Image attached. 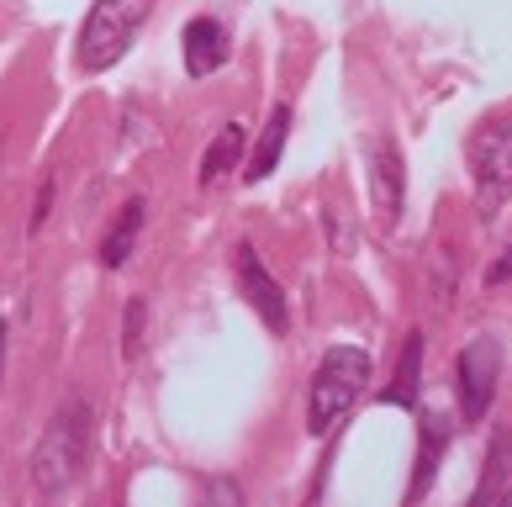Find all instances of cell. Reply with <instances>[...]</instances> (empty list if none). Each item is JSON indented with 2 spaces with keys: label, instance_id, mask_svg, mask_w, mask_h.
<instances>
[{
  "label": "cell",
  "instance_id": "obj_1",
  "mask_svg": "<svg viewBox=\"0 0 512 507\" xmlns=\"http://www.w3.org/2000/svg\"><path fill=\"white\" fill-rule=\"evenodd\" d=\"M370 354L359 349V344H333L328 354L317 360L312 370V391H307V428H312V439H328L338 423L354 412V402L365 397V386H370Z\"/></svg>",
  "mask_w": 512,
  "mask_h": 507
},
{
  "label": "cell",
  "instance_id": "obj_2",
  "mask_svg": "<svg viewBox=\"0 0 512 507\" xmlns=\"http://www.w3.org/2000/svg\"><path fill=\"white\" fill-rule=\"evenodd\" d=\"M90 423H96V412H90V402H80V397H69L59 412H53L48 434L37 439V449H32L37 492L64 497L69 486L85 476V465H90Z\"/></svg>",
  "mask_w": 512,
  "mask_h": 507
},
{
  "label": "cell",
  "instance_id": "obj_3",
  "mask_svg": "<svg viewBox=\"0 0 512 507\" xmlns=\"http://www.w3.org/2000/svg\"><path fill=\"white\" fill-rule=\"evenodd\" d=\"M148 11H154V0H96L80 27V69L101 74L111 64H122V53L143 32Z\"/></svg>",
  "mask_w": 512,
  "mask_h": 507
},
{
  "label": "cell",
  "instance_id": "obj_4",
  "mask_svg": "<svg viewBox=\"0 0 512 507\" xmlns=\"http://www.w3.org/2000/svg\"><path fill=\"white\" fill-rule=\"evenodd\" d=\"M470 180L486 212L512 196V117H486L470 138Z\"/></svg>",
  "mask_w": 512,
  "mask_h": 507
},
{
  "label": "cell",
  "instance_id": "obj_5",
  "mask_svg": "<svg viewBox=\"0 0 512 507\" xmlns=\"http://www.w3.org/2000/svg\"><path fill=\"white\" fill-rule=\"evenodd\" d=\"M497 370H502V349L497 338H470L460 349V365H454V381H460V412L470 423L486 418L491 397H497Z\"/></svg>",
  "mask_w": 512,
  "mask_h": 507
},
{
  "label": "cell",
  "instance_id": "obj_6",
  "mask_svg": "<svg viewBox=\"0 0 512 507\" xmlns=\"http://www.w3.org/2000/svg\"><path fill=\"white\" fill-rule=\"evenodd\" d=\"M238 280H243V291H249L254 312L264 317V328L286 333L291 328V302H286V291L275 286V275L264 270V259L254 254V243H243V249H238Z\"/></svg>",
  "mask_w": 512,
  "mask_h": 507
},
{
  "label": "cell",
  "instance_id": "obj_7",
  "mask_svg": "<svg viewBox=\"0 0 512 507\" xmlns=\"http://www.w3.org/2000/svg\"><path fill=\"white\" fill-rule=\"evenodd\" d=\"M180 53H185V74H191V80L217 74L227 64V32H222L217 16H196V22H185Z\"/></svg>",
  "mask_w": 512,
  "mask_h": 507
},
{
  "label": "cell",
  "instance_id": "obj_8",
  "mask_svg": "<svg viewBox=\"0 0 512 507\" xmlns=\"http://www.w3.org/2000/svg\"><path fill=\"white\" fill-rule=\"evenodd\" d=\"M286 138H291V106L280 101V106L270 111V122H264L259 148L249 154V169H243V180H249V185L270 180V175H275V164H280V154H286Z\"/></svg>",
  "mask_w": 512,
  "mask_h": 507
},
{
  "label": "cell",
  "instance_id": "obj_9",
  "mask_svg": "<svg viewBox=\"0 0 512 507\" xmlns=\"http://www.w3.org/2000/svg\"><path fill=\"white\" fill-rule=\"evenodd\" d=\"M370 159H375V201H381L386 222L402 217V154H396V143L381 138L370 143Z\"/></svg>",
  "mask_w": 512,
  "mask_h": 507
},
{
  "label": "cell",
  "instance_id": "obj_10",
  "mask_svg": "<svg viewBox=\"0 0 512 507\" xmlns=\"http://www.w3.org/2000/svg\"><path fill=\"white\" fill-rule=\"evenodd\" d=\"M449 449V418H428L423 428V449H417V471H412V486H407V502H423V492L439 476V460Z\"/></svg>",
  "mask_w": 512,
  "mask_h": 507
},
{
  "label": "cell",
  "instance_id": "obj_11",
  "mask_svg": "<svg viewBox=\"0 0 512 507\" xmlns=\"http://www.w3.org/2000/svg\"><path fill=\"white\" fill-rule=\"evenodd\" d=\"M238 154H243V122H227L222 133L206 143V154H201V185H217L222 175H233Z\"/></svg>",
  "mask_w": 512,
  "mask_h": 507
},
{
  "label": "cell",
  "instance_id": "obj_12",
  "mask_svg": "<svg viewBox=\"0 0 512 507\" xmlns=\"http://www.w3.org/2000/svg\"><path fill=\"white\" fill-rule=\"evenodd\" d=\"M138 233H143V201H127L122 217H117V228H111L106 243H101V265L106 270H122L127 254H132V243H138Z\"/></svg>",
  "mask_w": 512,
  "mask_h": 507
},
{
  "label": "cell",
  "instance_id": "obj_13",
  "mask_svg": "<svg viewBox=\"0 0 512 507\" xmlns=\"http://www.w3.org/2000/svg\"><path fill=\"white\" fill-rule=\"evenodd\" d=\"M417 370H423V333H407L402 365H396V386L386 391V402H396V407H412V402H417V391H423Z\"/></svg>",
  "mask_w": 512,
  "mask_h": 507
},
{
  "label": "cell",
  "instance_id": "obj_14",
  "mask_svg": "<svg viewBox=\"0 0 512 507\" xmlns=\"http://www.w3.org/2000/svg\"><path fill=\"white\" fill-rule=\"evenodd\" d=\"M512 471V434H491V449H486V476H481V492L476 502H491L502 497V481Z\"/></svg>",
  "mask_w": 512,
  "mask_h": 507
},
{
  "label": "cell",
  "instance_id": "obj_15",
  "mask_svg": "<svg viewBox=\"0 0 512 507\" xmlns=\"http://www.w3.org/2000/svg\"><path fill=\"white\" fill-rule=\"evenodd\" d=\"M48 212H53V180H43V185H37V206H32V222H27V228L37 233V228L48 222Z\"/></svg>",
  "mask_w": 512,
  "mask_h": 507
},
{
  "label": "cell",
  "instance_id": "obj_16",
  "mask_svg": "<svg viewBox=\"0 0 512 507\" xmlns=\"http://www.w3.org/2000/svg\"><path fill=\"white\" fill-rule=\"evenodd\" d=\"M507 275H512V243H507V249H502V259H497V265L486 270V286H502Z\"/></svg>",
  "mask_w": 512,
  "mask_h": 507
},
{
  "label": "cell",
  "instance_id": "obj_17",
  "mask_svg": "<svg viewBox=\"0 0 512 507\" xmlns=\"http://www.w3.org/2000/svg\"><path fill=\"white\" fill-rule=\"evenodd\" d=\"M138 323H143V307H127V354L138 349Z\"/></svg>",
  "mask_w": 512,
  "mask_h": 507
},
{
  "label": "cell",
  "instance_id": "obj_18",
  "mask_svg": "<svg viewBox=\"0 0 512 507\" xmlns=\"http://www.w3.org/2000/svg\"><path fill=\"white\" fill-rule=\"evenodd\" d=\"M0 365H6V323H0Z\"/></svg>",
  "mask_w": 512,
  "mask_h": 507
}]
</instances>
